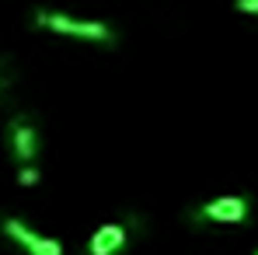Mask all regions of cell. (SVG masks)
Instances as JSON below:
<instances>
[{
	"label": "cell",
	"mask_w": 258,
	"mask_h": 255,
	"mask_svg": "<svg viewBox=\"0 0 258 255\" xmlns=\"http://www.w3.org/2000/svg\"><path fill=\"white\" fill-rule=\"evenodd\" d=\"M32 25L52 32V35H63V39H84V42H101V45L115 42V32L105 21H87V18H74V14L49 11V7H35L32 11Z\"/></svg>",
	"instance_id": "obj_1"
},
{
	"label": "cell",
	"mask_w": 258,
	"mask_h": 255,
	"mask_svg": "<svg viewBox=\"0 0 258 255\" xmlns=\"http://www.w3.org/2000/svg\"><path fill=\"white\" fill-rule=\"evenodd\" d=\"M0 231H4L11 241H18L28 255H63V245H59L56 238H45L39 231H32V227L21 224L18 217H4V220H0Z\"/></svg>",
	"instance_id": "obj_2"
},
{
	"label": "cell",
	"mask_w": 258,
	"mask_h": 255,
	"mask_svg": "<svg viewBox=\"0 0 258 255\" xmlns=\"http://www.w3.org/2000/svg\"><path fill=\"white\" fill-rule=\"evenodd\" d=\"M192 217L196 220H213V224H241L248 217V199L244 196H216L210 203H203Z\"/></svg>",
	"instance_id": "obj_3"
},
{
	"label": "cell",
	"mask_w": 258,
	"mask_h": 255,
	"mask_svg": "<svg viewBox=\"0 0 258 255\" xmlns=\"http://www.w3.org/2000/svg\"><path fill=\"white\" fill-rule=\"evenodd\" d=\"M122 245H126V227L122 224H101L87 241V255H115Z\"/></svg>",
	"instance_id": "obj_4"
},
{
	"label": "cell",
	"mask_w": 258,
	"mask_h": 255,
	"mask_svg": "<svg viewBox=\"0 0 258 255\" xmlns=\"http://www.w3.org/2000/svg\"><path fill=\"white\" fill-rule=\"evenodd\" d=\"M11 147H14L18 161H25V165L35 158L39 140H35V129H32V123H25V119H14V123H11Z\"/></svg>",
	"instance_id": "obj_5"
},
{
	"label": "cell",
	"mask_w": 258,
	"mask_h": 255,
	"mask_svg": "<svg viewBox=\"0 0 258 255\" xmlns=\"http://www.w3.org/2000/svg\"><path fill=\"white\" fill-rule=\"evenodd\" d=\"M14 81H18V67H14L11 56L0 53V94H7V91L14 87Z\"/></svg>",
	"instance_id": "obj_6"
},
{
	"label": "cell",
	"mask_w": 258,
	"mask_h": 255,
	"mask_svg": "<svg viewBox=\"0 0 258 255\" xmlns=\"http://www.w3.org/2000/svg\"><path fill=\"white\" fill-rule=\"evenodd\" d=\"M18 185H25V189H32V185H39V171L32 168V161H28L25 168L18 171Z\"/></svg>",
	"instance_id": "obj_7"
},
{
	"label": "cell",
	"mask_w": 258,
	"mask_h": 255,
	"mask_svg": "<svg viewBox=\"0 0 258 255\" xmlns=\"http://www.w3.org/2000/svg\"><path fill=\"white\" fill-rule=\"evenodd\" d=\"M237 14H258V0H234Z\"/></svg>",
	"instance_id": "obj_8"
},
{
	"label": "cell",
	"mask_w": 258,
	"mask_h": 255,
	"mask_svg": "<svg viewBox=\"0 0 258 255\" xmlns=\"http://www.w3.org/2000/svg\"><path fill=\"white\" fill-rule=\"evenodd\" d=\"M255 255H258V252H255Z\"/></svg>",
	"instance_id": "obj_9"
}]
</instances>
